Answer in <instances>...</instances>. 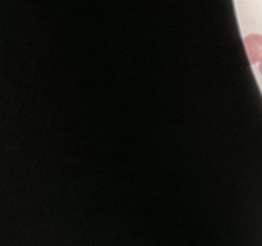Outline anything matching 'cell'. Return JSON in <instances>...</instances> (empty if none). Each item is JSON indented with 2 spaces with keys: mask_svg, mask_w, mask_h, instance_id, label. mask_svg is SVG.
Instances as JSON below:
<instances>
[{
  "mask_svg": "<svg viewBox=\"0 0 262 246\" xmlns=\"http://www.w3.org/2000/svg\"><path fill=\"white\" fill-rule=\"evenodd\" d=\"M246 50H247L248 58L251 63H257L262 61V36L261 35H248L245 38Z\"/></svg>",
  "mask_w": 262,
  "mask_h": 246,
  "instance_id": "6da1fadb",
  "label": "cell"
},
{
  "mask_svg": "<svg viewBox=\"0 0 262 246\" xmlns=\"http://www.w3.org/2000/svg\"><path fill=\"white\" fill-rule=\"evenodd\" d=\"M260 72H261V74H262V61L260 63Z\"/></svg>",
  "mask_w": 262,
  "mask_h": 246,
  "instance_id": "7a4b0ae2",
  "label": "cell"
}]
</instances>
